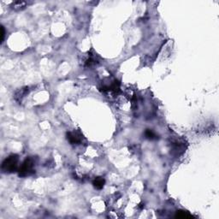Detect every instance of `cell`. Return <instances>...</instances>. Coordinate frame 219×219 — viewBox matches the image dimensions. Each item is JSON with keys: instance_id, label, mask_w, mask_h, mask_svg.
Masks as SVG:
<instances>
[{"instance_id": "cell-4", "label": "cell", "mask_w": 219, "mask_h": 219, "mask_svg": "<svg viewBox=\"0 0 219 219\" xmlns=\"http://www.w3.org/2000/svg\"><path fill=\"white\" fill-rule=\"evenodd\" d=\"M105 183V180L103 177H97L94 179V181L92 182V185L95 188L99 190V189H102L104 188Z\"/></svg>"}, {"instance_id": "cell-1", "label": "cell", "mask_w": 219, "mask_h": 219, "mask_svg": "<svg viewBox=\"0 0 219 219\" xmlns=\"http://www.w3.org/2000/svg\"><path fill=\"white\" fill-rule=\"evenodd\" d=\"M18 156L17 155H10L5 159L2 164V170L5 173H13L18 169Z\"/></svg>"}, {"instance_id": "cell-2", "label": "cell", "mask_w": 219, "mask_h": 219, "mask_svg": "<svg viewBox=\"0 0 219 219\" xmlns=\"http://www.w3.org/2000/svg\"><path fill=\"white\" fill-rule=\"evenodd\" d=\"M34 165H35V161L33 158H28L25 159V161L23 163V164L18 170L19 175L20 176H28L34 173Z\"/></svg>"}, {"instance_id": "cell-3", "label": "cell", "mask_w": 219, "mask_h": 219, "mask_svg": "<svg viewBox=\"0 0 219 219\" xmlns=\"http://www.w3.org/2000/svg\"><path fill=\"white\" fill-rule=\"evenodd\" d=\"M67 139L71 144H79L82 140V136L76 132H69L67 134Z\"/></svg>"}, {"instance_id": "cell-8", "label": "cell", "mask_w": 219, "mask_h": 219, "mask_svg": "<svg viewBox=\"0 0 219 219\" xmlns=\"http://www.w3.org/2000/svg\"><path fill=\"white\" fill-rule=\"evenodd\" d=\"M1 31H2L1 32V42H2L4 40V28L3 26L1 27Z\"/></svg>"}, {"instance_id": "cell-7", "label": "cell", "mask_w": 219, "mask_h": 219, "mask_svg": "<svg viewBox=\"0 0 219 219\" xmlns=\"http://www.w3.org/2000/svg\"><path fill=\"white\" fill-rule=\"evenodd\" d=\"M176 218H192V216L188 214V212H184V211H179L176 212L175 215Z\"/></svg>"}, {"instance_id": "cell-5", "label": "cell", "mask_w": 219, "mask_h": 219, "mask_svg": "<svg viewBox=\"0 0 219 219\" xmlns=\"http://www.w3.org/2000/svg\"><path fill=\"white\" fill-rule=\"evenodd\" d=\"M145 136L148 140H156V139H158V136L156 135V134L152 130H151V129H146V130Z\"/></svg>"}, {"instance_id": "cell-6", "label": "cell", "mask_w": 219, "mask_h": 219, "mask_svg": "<svg viewBox=\"0 0 219 219\" xmlns=\"http://www.w3.org/2000/svg\"><path fill=\"white\" fill-rule=\"evenodd\" d=\"M27 5V2H24V1H16L14 2L12 4V8L15 9H23Z\"/></svg>"}]
</instances>
